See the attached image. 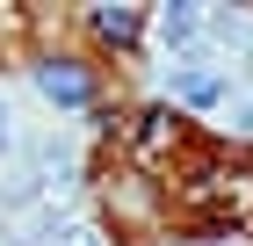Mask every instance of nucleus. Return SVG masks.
<instances>
[{
  "mask_svg": "<svg viewBox=\"0 0 253 246\" xmlns=\"http://www.w3.org/2000/svg\"><path fill=\"white\" fill-rule=\"evenodd\" d=\"M174 101H188V109H217V101H224V73H217L210 58H181V65H174Z\"/></svg>",
  "mask_w": 253,
  "mask_h": 246,
  "instance_id": "nucleus-1",
  "label": "nucleus"
},
{
  "mask_svg": "<svg viewBox=\"0 0 253 246\" xmlns=\"http://www.w3.org/2000/svg\"><path fill=\"white\" fill-rule=\"evenodd\" d=\"M203 29H210L203 7H167V15H159V37H167V51H181V58H203Z\"/></svg>",
  "mask_w": 253,
  "mask_h": 246,
  "instance_id": "nucleus-2",
  "label": "nucleus"
},
{
  "mask_svg": "<svg viewBox=\"0 0 253 246\" xmlns=\"http://www.w3.org/2000/svg\"><path fill=\"white\" fill-rule=\"evenodd\" d=\"M37 87L51 101H87V73H80L73 58H43V65H37Z\"/></svg>",
  "mask_w": 253,
  "mask_h": 246,
  "instance_id": "nucleus-3",
  "label": "nucleus"
},
{
  "mask_svg": "<svg viewBox=\"0 0 253 246\" xmlns=\"http://www.w3.org/2000/svg\"><path fill=\"white\" fill-rule=\"evenodd\" d=\"M94 29H101L109 44H130V37H137V7H94Z\"/></svg>",
  "mask_w": 253,
  "mask_h": 246,
  "instance_id": "nucleus-4",
  "label": "nucleus"
},
{
  "mask_svg": "<svg viewBox=\"0 0 253 246\" xmlns=\"http://www.w3.org/2000/svg\"><path fill=\"white\" fill-rule=\"evenodd\" d=\"M137 138H145V152H167V145H174V138H181V123H174V116H167V109H152V116H145V131H137Z\"/></svg>",
  "mask_w": 253,
  "mask_h": 246,
  "instance_id": "nucleus-5",
  "label": "nucleus"
},
{
  "mask_svg": "<svg viewBox=\"0 0 253 246\" xmlns=\"http://www.w3.org/2000/svg\"><path fill=\"white\" fill-rule=\"evenodd\" d=\"M7 123H15V116H7V109H0V152H7V145H15V131H7Z\"/></svg>",
  "mask_w": 253,
  "mask_h": 246,
  "instance_id": "nucleus-6",
  "label": "nucleus"
},
{
  "mask_svg": "<svg viewBox=\"0 0 253 246\" xmlns=\"http://www.w3.org/2000/svg\"><path fill=\"white\" fill-rule=\"evenodd\" d=\"M73 246H101V239H94V232H73Z\"/></svg>",
  "mask_w": 253,
  "mask_h": 246,
  "instance_id": "nucleus-7",
  "label": "nucleus"
},
{
  "mask_svg": "<svg viewBox=\"0 0 253 246\" xmlns=\"http://www.w3.org/2000/svg\"><path fill=\"white\" fill-rule=\"evenodd\" d=\"M246 73H253V65H246Z\"/></svg>",
  "mask_w": 253,
  "mask_h": 246,
  "instance_id": "nucleus-8",
  "label": "nucleus"
}]
</instances>
